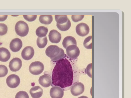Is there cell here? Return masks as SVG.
I'll return each mask as SVG.
<instances>
[{"label": "cell", "instance_id": "d4e9b609", "mask_svg": "<svg viewBox=\"0 0 131 98\" xmlns=\"http://www.w3.org/2000/svg\"><path fill=\"white\" fill-rule=\"evenodd\" d=\"M15 98H29V97L26 92L22 91L16 93Z\"/></svg>", "mask_w": 131, "mask_h": 98}, {"label": "cell", "instance_id": "8992f818", "mask_svg": "<svg viewBox=\"0 0 131 98\" xmlns=\"http://www.w3.org/2000/svg\"><path fill=\"white\" fill-rule=\"evenodd\" d=\"M20 80L19 77L15 74L9 76L6 79V83L9 87L12 88H16L19 85Z\"/></svg>", "mask_w": 131, "mask_h": 98}, {"label": "cell", "instance_id": "277c9868", "mask_svg": "<svg viewBox=\"0 0 131 98\" xmlns=\"http://www.w3.org/2000/svg\"><path fill=\"white\" fill-rule=\"evenodd\" d=\"M44 68L43 63L39 61H37L32 62L29 67L30 72L34 75H38L43 71Z\"/></svg>", "mask_w": 131, "mask_h": 98}, {"label": "cell", "instance_id": "30bf717a", "mask_svg": "<svg viewBox=\"0 0 131 98\" xmlns=\"http://www.w3.org/2000/svg\"><path fill=\"white\" fill-rule=\"evenodd\" d=\"M34 54V51L33 48L30 46L25 47L21 53L22 58L25 60H29L31 59Z\"/></svg>", "mask_w": 131, "mask_h": 98}, {"label": "cell", "instance_id": "4fadbf2b", "mask_svg": "<svg viewBox=\"0 0 131 98\" xmlns=\"http://www.w3.org/2000/svg\"><path fill=\"white\" fill-rule=\"evenodd\" d=\"M38 81L40 84L45 88L49 87L52 83L50 76L47 74H45L40 76L39 79Z\"/></svg>", "mask_w": 131, "mask_h": 98}, {"label": "cell", "instance_id": "6da1fadb", "mask_svg": "<svg viewBox=\"0 0 131 98\" xmlns=\"http://www.w3.org/2000/svg\"><path fill=\"white\" fill-rule=\"evenodd\" d=\"M66 55L57 61L52 72L51 86L60 87L64 90L72 84L73 72L72 66Z\"/></svg>", "mask_w": 131, "mask_h": 98}, {"label": "cell", "instance_id": "44dd1931", "mask_svg": "<svg viewBox=\"0 0 131 98\" xmlns=\"http://www.w3.org/2000/svg\"><path fill=\"white\" fill-rule=\"evenodd\" d=\"M48 40L46 36L42 38L38 37L37 40V44L38 47L40 48H43L47 44Z\"/></svg>", "mask_w": 131, "mask_h": 98}, {"label": "cell", "instance_id": "484cf974", "mask_svg": "<svg viewBox=\"0 0 131 98\" xmlns=\"http://www.w3.org/2000/svg\"><path fill=\"white\" fill-rule=\"evenodd\" d=\"M7 30V27L6 24L4 23H0V35H3L6 34Z\"/></svg>", "mask_w": 131, "mask_h": 98}, {"label": "cell", "instance_id": "e0dca14e", "mask_svg": "<svg viewBox=\"0 0 131 98\" xmlns=\"http://www.w3.org/2000/svg\"><path fill=\"white\" fill-rule=\"evenodd\" d=\"M62 44L64 47L66 48L68 46L70 45H77V43L76 40L74 37L71 36H68L64 39Z\"/></svg>", "mask_w": 131, "mask_h": 98}, {"label": "cell", "instance_id": "d6986e66", "mask_svg": "<svg viewBox=\"0 0 131 98\" xmlns=\"http://www.w3.org/2000/svg\"><path fill=\"white\" fill-rule=\"evenodd\" d=\"M48 32V29L46 27L41 26L38 27L36 30V34L40 38L45 37Z\"/></svg>", "mask_w": 131, "mask_h": 98}, {"label": "cell", "instance_id": "7a4b0ae2", "mask_svg": "<svg viewBox=\"0 0 131 98\" xmlns=\"http://www.w3.org/2000/svg\"><path fill=\"white\" fill-rule=\"evenodd\" d=\"M45 53L53 62H56L66 55L64 50L57 45H50L46 50Z\"/></svg>", "mask_w": 131, "mask_h": 98}, {"label": "cell", "instance_id": "7c38bea8", "mask_svg": "<svg viewBox=\"0 0 131 98\" xmlns=\"http://www.w3.org/2000/svg\"><path fill=\"white\" fill-rule=\"evenodd\" d=\"M50 94L52 98H62L64 95L63 90L59 87L54 86L50 89Z\"/></svg>", "mask_w": 131, "mask_h": 98}, {"label": "cell", "instance_id": "5b68a950", "mask_svg": "<svg viewBox=\"0 0 131 98\" xmlns=\"http://www.w3.org/2000/svg\"><path fill=\"white\" fill-rule=\"evenodd\" d=\"M80 51L77 45H70L66 48V54L68 57L71 59L77 58L79 55Z\"/></svg>", "mask_w": 131, "mask_h": 98}, {"label": "cell", "instance_id": "cb8c5ba5", "mask_svg": "<svg viewBox=\"0 0 131 98\" xmlns=\"http://www.w3.org/2000/svg\"><path fill=\"white\" fill-rule=\"evenodd\" d=\"M8 71L7 68L6 66L0 65V77L5 76L7 74Z\"/></svg>", "mask_w": 131, "mask_h": 98}, {"label": "cell", "instance_id": "603a6c76", "mask_svg": "<svg viewBox=\"0 0 131 98\" xmlns=\"http://www.w3.org/2000/svg\"><path fill=\"white\" fill-rule=\"evenodd\" d=\"M92 36H89L84 40L83 42V45L86 49H92Z\"/></svg>", "mask_w": 131, "mask_h": 98}, {"label": "cell", "instance_id": "3957f363", "mask_svg": "<svg viewBox=\"0 0 131 98\" xmlns=\"http://www.w3.org/2000/svg\"><path fill=\"white\" fill-rule=\"evenodd\" d=\"M15 30L18 35L21 37H24L28 34L29 29L28 25L26 22L20 20L16 23L15 26Z\"/></svg>", "mask_w": 131, "mask_h": 98}, {"label": "cell", "instance_id": "ac0fdd59", "mask_svg": "<svg viewBox=\"0 0 131 98\" xmlns=\"http://www.w3.org/2000/svg\"><path fill=\"white\" fill-rule=\"evenodd\" d=\"M52 20V16L51 15H41L39 18V20L40 22L45 24H50Z\"/></svg>", "mask_w": 131, "mask_h": 98}, {"label": "cell", "instance_id": "ffe728a7", "mask_svg": "<svg viewBox=\"0 0 131 98\" xmlns=\"http://www.w3.org/2000/svg\"><path fill=\"white\" fill-rule=\"evenodd\" d=\"M55 18L57 24H59L66 23L69 19L66 15H55Z\"/></svg>", "mask_w": 131, "mask_h": 98}, {"label": "cell", "instance_id": "4dcf8cb0", "mask_svg": "<svg viewBox=\"0 0 131 98\" xmlns=\"http://www.w3.org/2000/svg\"><path fill=\"white\" fill-rule=\"evenodd\" d=\"M78 98H88L87 97L84 96H81L79 97H78Z\"/></svg>", "mask_w": 131, "mask_h": 98}, {"label": "cell", "instance_id": "83f0119b", "mask_svg": "<svg viewBox=\"0 0 131 98\" xmlns=\"http://www.w3.org/2000/svg\"><path fill=\"white\" fill-rule=\"evenodd\" d=\"M37 15H23V16L25 19L29 21H32L35 20L37 17Z\"/></svg>", "mask_w": 131, "mask_h": 98}, {"label": "cell", "instance_id": "2e32d148", "mask_svg": "<svg viewBox=\"0 0 131 98\" xmlns=\"http://www.w3.org/2000/svg\"><path fill=\"white\" fill-rule=\"evenodd\" d=\"M10 53L7 48H0V61L5 62L7 61L10 57Z\"/></svg>", "mask_w": 131, "mask_h": 98}, {"label": "cell", "instance_id": "7402d4cb", "mask_svg": "<svg viewBox=\"0 0 131 98\" xmlns=\"http://www.w3.org/2000/svg\"><path fill=\"white\" fill-rule=\"evenodd\" d=\"M57 28L60 30L62 31H65L68 30L70 27L71 23L68 19L67 21L64 24H57Z\"/></svg>", "mask_w": 131, "mask_h": 98}, {"label": "cell", "instance_id": "8fae6325", "mask_svg": "<svg viewBox=\"0 0 131 98\" xmlns=\"http://www.w3.org/2000/svg\"><path fill=\"white\" fill-rule=\"evenodd\" d=\"M22 45L21 40L18 38H16L11 41L9 44V47L13 52H16L20 50Z\"/></svg>", "mask_w": 131, "mask_h": 98}, {"label": "cell", "instance_id": "9c48e42d", "mask_svg": "<svg viewBox=\"0 0 131 98\" xmlns=\"http://www.w3.org/2000/svg\"><path fill=\"white\" fill-rule=\"evenodd\" d=\"M22 66V61L18 57L12 59L9 62V65L10 69L13 72H16L19 70Z\"/></svg>", "mask_w": 131, "mask_h": 98}, {"label": "cell", "instance_id": "4316f807", "mask_svg": "<svg viewBox=\"0 0 131 98\" xmlns=\"http://www.w3.org/2000/svg\"><path fill=\"white\" fill-rule=\"evenodd\" d=\"M84 17V15H72L71 18L73 21L77 22L82 20Z\"/></svg>", "mask_w": 131, "mask_h": 98}, {"label": "cell", "instance_id": "9a60e30c", "mask_svg": "<svg viewBox=\"0 0 131 98\" xmlns=\"http://www.w3.org/2000/svg\"><path fill=\"white\" fill-rule=\"evenodd\" d=\"M29 93L33 98H39L42 95L43 90L39 86H35L31 88Z\"/></svg>", "mask_w": 131, "mask_h": 98}, {"label": "cell", "instance_id": "f1b7e54d", "mask_svg": "<svg viewBox=\"0 0 131 98\" xmlns=\"http://www.w3.org/2000/svg\"><path fill=\"white\" fill-rule=\"evenodd\" d=\"M86 72L87 75L90 78H92V63L89 64L86 67Z\"/></svg>", "mask_w": 131, "mask_h": 98}, {"label": "cell", "instance_id": "ba28073f", "mask_svg": "<svg viewBox=\"0 0 131 98\" xmlns=\"http://www.w3.org/2000/svg\"><path fill=\"white\" fill-rule=\"evenodd\" d=\"M90 29L87 24L81 23L78 24L76 27V31L77 34L81 36H84L89 33Z\"/></svg>", "mask_w": 131, "mask_h": 98}, {"label": "cell", "instance_id": "52a82bcc", "mask_svg": "<svg viewBox=\"0 0 131 98\" xmlns=\"http://www.w3.org/2000/svg\"><path fill=\"white\" fill-rule=\"evenodd\" d=\"M84 90V84L81 82L76 83L71 87L70 92L74 96H78L82 94Z\"/></svg>", "mask_w": 131, "mask_h": 98}, {"label": "cell", "instance_id": "f546056e", "mask_svg": "<svg viewBox=\"0 0 131 98\" xmlns=\"http://www.w3.org/2000/svg\"><path fill=\"white\" fill-rule=\"evenodd\" d=\"M7 15H0V21H4L7 19Z\"/></svg>", "mask_w": 131, "mask_h": 98}, {"label": "cell", "instance_id": "5bb4252c", "mask_svg": "<svg viewBox=\"0 0 131 98\" xmlns=\"http://www.w3.org/2000/svg\"><path fill=\"white\" fill-rule=\"evenodd\" d=\"M48 36L50 42L53 43H59L61 38V34L55 30H51L49 33Z\"/></svg>", "mask_w": 131, "mask_h": 98}]
</instances>
